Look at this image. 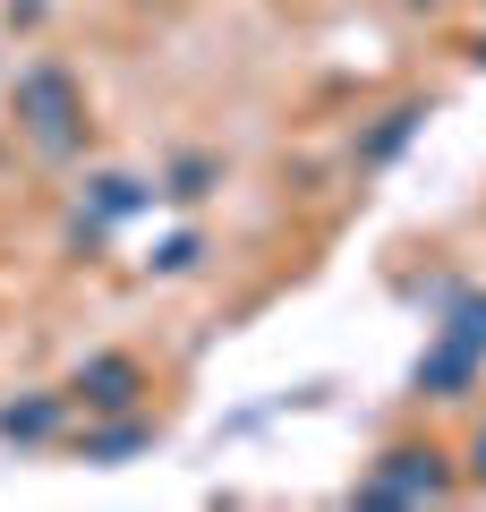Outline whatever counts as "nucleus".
<instances>
[{
  "label": "nucleus",
  "instance_id": "f257e3e1",
  "mask_svg": "<svg viewBox=\"0 0 486 512\" xmlns=\"http://www.w3.org/2000/svg\"><path fill=\"white\" fill-rule=\"evenodd\" d=\"M18 128L35 137V154H77L86 146V86H77L69 69H52V60H35V69H18Z\"/></svg>",
  "mask_w": 486,
  "mask_h": 512
},
{
  "label": "nucleus",
  "instance_id": "f03ea898",
  "mask_svg": "<svg viewBox=\"0 0 486 512\" xmlns=\"http://www.w3.org/2000/svg\"><path fill=\"white\" fill-rule=\"evenodd\" d=\"M359 495H367V504H444V495H452V470H444L435 444H401V453H384L376 470L359 478Z\"/></svg>",
  "mask_w": 486,
  "mask_h": 512
},
{
  "label": "nucleus",
  "instance_id": "7ed1b4c3",
  "mask_svg": "<svg viewBox=\"0 0 486 512\" xmlns=\"http://www.w3.org/2000/svg\"><path fill=\"white\" fill-rule=\"evenodd\" d=\"M137 393H145V376H137V359H120V350H103V359L77 367V402L86 410H128Z\"/></svg>",
  "mask_w": 486,
  "mask_h": 512
},
{
  "label": "nucleus",
  "instance_id": "20e7f679",
  "mask_svg": "<svg viewBox=\"0 0 486 512\" xmlns=\"http://www.w3.org/2000/svg\"><path fill=\"white\" fill-rule=\"evenodd\" d=\"M162 188H145V180H128V171H103V180H86V231H103V222H128V214H145Z\"/></svg>",
  "mask_w": 486,
  "mask_h": 512
},
{
  "label": "nucleus",
  "instance_id": "39448f33",
  "mask_svg": "<svg viewBox=\"0 0 486 512\" xmlns=\"http://www.w3.org/2000/svg\"><path fill=\"white\" fill-rule=\"evenodd\" d=\"M469 384H478V350H461L452 333H435V350L418 359V393L452 402V393H469Z\"/></svg>",
  "mask_w": 486,
  "mask_h": 512
},
{
  "label": "nucleus",
  "instance_id": "423d86ee",
  "mask_svg": "<svg viewBox=\"0 0 486 512\" xmlns=\"http://www.w3.org/2000/svg\"><path fill=\"white\" fill-rule=\"evenodd\" d=\"M60 419H69V402H60V393L0 402V436H9V444H43V436H60Z\"/></svg>",
  "mask_w": 486,
  "mask_h": 512
},
{
  "label": "nucleus",
  "instance_id": "0eeeda50",
  "mask_svg": "<svg viewBox=\"0 0 486 512\" xmlns=\"http://www.w3.org/2000/svg\"><path fill=\"white\" fill-rule=\"evenodd\" d=\"M418 120H427V103H393V111L376 120V137L359 146V163H393V154H401V146L418 137Z\"/></svg>",
  "mask_w": 486,
  "mask_h": 512
},
{
  "label": "nucleus",
  "instance_id": "6e6552de",
  "mask_svg": "<svg viewBox=\"0 0 486 512\" xmlns=\"http://www.w3.org/2000/svg\"><path fill=\"white\" fill-rule=\"evenodd\" d=\"M444 333L461 350H478L486 359V291H452V308H444Z\"/></svg>",
  "mask_w": 486,
  "mask_h": 512
},
{
  "label": "nucleus",
  "instance_id": "1a4fd4ad",
  "mask_svg": "<svg viewBox=\"0 0 486 512\" xmlns=\"http://www.w3.org/2000/svg\"><path fill=\"white\" fill-rule=\"evenodd\" d=\"M214 180H222V163H214V154H180V163H171V180H162V197L197 205V197H214Z\"/></svg>",
  "mask_w": 486,
  "mask_h": 512
},
{
  "label": "nucleus",
  "instance_id": "9d476101",
  "mask_svg": "<svg viewBox=\"0 0 486 512\" xmlns=\"http://www.w3.org/2000/svg\"><path fill=\"white\" fill-rule=\"evenodd\" d=\"M145 444H154V427L145 419H120V427H103V436H86V461H128V453H145Z\"/></svg>",
  "mask_w": 486,
  "mask_h": 512
},
{
  "label": "nucleus",
  "instance_id": "9b49d317",
  "mask_svg": "<svg viewBox=\"0 0 486 512\" xmlns=\"http://www.w3.org/2000/svg\"><path fill=\"white\" fill-rule=\"evenodd\" d=\"M197 256H205V239H197V231H171V239H162L154 256H145V265H154V274H188Z\"/></svg>",
  "mask_w": 486,
  "mask_h": 512
},
{
  "label": "nucleus",
  "instance_id": "f8f14e48",
  "mask_svg": "<svg viewBox=\"0 0 486 512\" xmlns=\"http://www.w3.org/2000/svg\"><path fill=\"white\" fill-rule=\"evenodd\" d=\"M469 478L486 487V427H478V444H469Z\"/></svg>",
  "mask_w": 486,
  "mask_h": 512
},
{
  "label": "nucleus",
  "instance_id": "ddd939ff",
  "mask_svg": "<svg viewBox=\"0 0 486 512\" xmlns=\"http://www.w3.org/2000/svg\"><path fill=\"white\" fill-rule=\"evenodd\" d=\"M478 69H486V43H478Z\"/></svg>",
  "mask_w": 486,
  "mask_h": 512
}]
</instances>
